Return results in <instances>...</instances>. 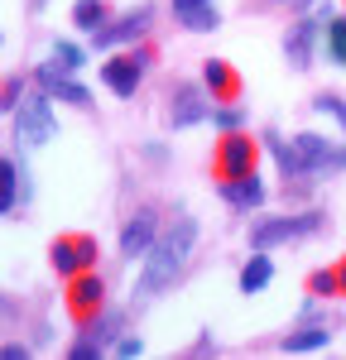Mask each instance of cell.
I'll use <instances>...</instances> for the list:
<instances>
[{
    "mask_svg": "<svg viewBox=\"0 0 346 360\" xmlns=\"http://www.w3.org/2000/svg\"><path fill=\"white\" fill-rule=\"evenodd\" d=\"M193 250H198V217L178 212V217H173L169 226H159L154 245L144 250L140 278H135V298H154V293H164L173 278L188 269Z\"/></svg>",
    "mask_w": 346,
    "mask_h": 360,
    "instance_id": "1",
    "label": "cell"
},
{
    "mask_svg": "<svg viewBox=\"0 0 346 360\" xmlns=\"http://www.w3.org/2000/svg\"><path fill=\"white\" fill-rule=\"evenodd\" d=\"M154 58H159V53H154V44H130V49H115L111 63H101V86H106V91H115V96H135Z\"/></svg>",
    "mask_w": 346,
    "mask_h": 360,
    "instance_id": "2",
    "label": "cell"
},
{
    "mask_svg": "<svg viewBox=\"0 0 346 360\" xmlns=\"http://www.w3.org/2000/svg\"><path fill=\"white\" fill-rule=\"evenodd\" d=\"M260 168V139H250V130H226L212 149V173L217 183H231V178H250Z\"/></svg>",
    "mask_w": 346,
    "mask_h": 360,
    "instance_id": "3",
    "label": "cell"
},
{
    "mask_svg": "<svg viewBox=\"0 0 346 360\" xmlns=\"http://www.w3.org/2000/svg\"><path fill=\"white\" fill-rule=\"evenodd\" d=\"M58 135V115H53V96L39 86V91H25V101L15 106V139L39 149Z\"/></svg>",
    "mask_w": 346,
    "mask_h": 360,
    "instance_id": "4",
    "label": "cell"
},
{
    "mask_svg": "<svg viewBox=\"0 0 346 360\" xmlns=\"http://www.w3.org/2000/svg\"><path fill=\"white\" fill-rule=\"evenodd\" d=\"M322 231V217L317 212H293V217H260L250 226V250H274L288 245V240H308Z\"/></svg>",
    "mask_w": 346,
    "mask_h": 360,
    "instance_id": "5",
    "label": "cell"
},
{
    "mask_svg": "<svg viewBox=\"0 0 346 360\" xmlns=\"http://www.w3.org/2000/svg\"><path fill=\"white\" fill-rule=\"evenodd\" d=\"M96 236H86V231H63L53 236V245H49V264L58 269V278L68 283L72 274H86V269H96Z\"/></svg>",
    "mask_w": 346,
    "mask_h": 360,
    "instance_id": "6",
    "label": "cell"
},
{
    "mask_svg": "<svg viewBox=\"0 0 346 360\" xmlns=\"http://www.w3.org/2000/svg\"><path fill=\"white\" fill-rule=\"evenodd\" d=\"M63 303H68V317H72L77 327H91V322L106 312V283H101V274H96V269L72 274V278H68Z\"/></svg>",
    "mask_w": 346,
    "mask_h": 360,
    "instance_id": "7",
    "label": "cell"
},
{
    "mask_svg": "<svg viewBox=\"0 0 346 360\" xmlns=\"http://www.w3.org/2000/svg\"><path fill=\"white\" fill-rule=\"evenodd\" d=\"M149 20H154V5H140V10H125V15H111L106 25L91 34V49L106 53V49H130L149 34Z\"/></svg>",
    "mask_w": 346,
    "mask_h": 360,
    "instance_id": "8",
    "label": "cell"
},
{
    "mask_svg": "<svg viewBox=\"0 0 346 360\" xmlns=\"http://www.w3.org/2000/svg\"><path fill=\"white\" fill-rule=\"evenodd\" d=\"M212 96H207V86L202 82H173L169 86V125L173 130H188V125H202V120H212Z\"/></svg>",
    "mask_w": 346,
    "mask_h": 360,
    "instance_id": "9",
    "label": "cell"
},
{
    "mask_svg": "<svg viewBox=\"0 0 346 360\" xmlns=\"http://www.w3.org/2000/svg\"><path fill=\"white\" fill-rule=\"evenodd\" d=\"M322 15H298L293 20V29L284 34V58L293 72H308L313 68V53H317V39H322Z\"/></svg>",
    "mask_w": 346,
    "mask_h": 360,
    "instance_id": "10",
    "label": "cell"
},
{
    "mask_svg": "<svg viewBox=\"0 0 346 360\" xmlns=\"http://www.w3.org/2000/svg\"><path fill=\"white\" fill-rule=\"evenodd\" d=\"M154 236H159V212H154V207L130 212V221L120 226V255H125V259L140 255V259H144V250L154 245Z\"/></svg>",
    "mask_w": 346,
    "mask_h": 360,
    "instance_id": "11",
    "label": "cell"
},
{
    "mask_svg": "<svg viewBox=\"0 0 346 360\" xmlns=\"http://www.w3.org/2000/svg\"><path fill=\"white\" fill-rule=\"evenodd\" d=\"M202 86H207V96H212L217 106H226V101H241V91H245L241 72L231 68L226 58H207V63H202Z\"/></svg>",
    "mask_w": 346,
    "mask_h": 360,
    "instance_id": "12",
    "label": "cell"
},
{
    "mask_svg": "<svg viewBox=\"0 0 346 360\" xmlns=\"http://www.w3.org/2000/svg\"><path fill=\"white\" fill-rule=\"evenodd\" d=\"M34 82L44 86L53 101H68V106H91V91L82 82H72V72H63L58 63H44L39 72H34Z\"/></svg>",
    "mask_w": 346,
    "mask_h": 360,
    "instance_id": "13",
    "label": "cell"
},
{
    "mask_svg": "<svg viewBox=\"0 0 346 360\" xmlns=\"http://www.w3.org/2000/svg\"><path fill=\"white\" fill-rule=\"evenodd\" d=\"M217 193H222V202L241 207V212H255V207H264V183H260L255 173H250V178H231V183H217Z\"/></svg>",
    "mask_w": 346,
    "mask_h": 360,
    "instance_id": "14",
    "label": "cell"
},
{
    "mask_svg": "<svg viewBox=\"0 0 346 360\" xmlns=\"http://www.w3.org/2000/svg\"><path fill=\"white\" fill-rule=\"evenodd\" d=\"M293 144H298V154H303L308 173H327V168H332V154H337V144H332L327 135H317V130H303V135H293Z\"/></svg>",
    "mask_w": 346,
    "mask_h": 360,
    "instance_id": "15",
    "label": "cell"
},
{
    "mask_svg": "<svg viewBox=\"0 0 346 360\" xmlns=\"http://www.w3.org/2000/svg\"><path fill=\"white\" fill-rule=\"evenodd\" d=\"M274 283V264H269V250H255L245 264H241V293L250 298V293H264Z\"/></svg>",
    "mask_w": 346,
    "mask_h": 360,
    "instance_id": "16",
    "label": "cell"
},
{
    "mask_svg": "<svg viewBox=\"0 0 346 360\" xmlns=\"http://www.w3.org/2000/svg\"><path fill=\"white\" fill-rule=\"evenodd\" d=\"M264 149L274 154V164H279V173L288 178H308V164H303V154H298V144L293 139H279V135H264Z\"/></svg>",
    "mask_w": 346,
    "mask_h": 360,
    "instance_id": "17",
    "label": "cell"
},
{
    "mask_svg": "<svg viewBox=\"0 0 346 360\" xmlns=\"http://www.w3.org/2000/svg\"><path fill=\"white\" fill-rule=\"evenodd\" d=\"M332 341V332H327V322H303L298 332H288L279 346H284L288 356H308V351H322Z\"/></svg>",
    "mask_w": 346,
    "mask_h": 360,
    "instance_id": "18",
    "label": "cell"
},
{
    "mask_svg": "<svg viewBox=\"0 0 346 360\" xmlns=\"http://www.w3.org/2000/svg\"><path fill=\"white\" fill-rule=\"evenodd\" d=\"M106 20H111V5L106 0H77L72 5V25L82 29V34H96Z\"/></svg>",
    "mask_w": 346,
    "mask_h": 360,
    "instance_id": "19",
    "label": "cell"
},
{
    "mask_svg": "<svg viewBox=\"0 0 346 360\" xmlns=\"http://www.w3.org/2000/svg\"><path fill=\"white\" fill-rule=\"evenodd\" d=\"M20 164L15 159H0V217L5 212H15V202H20Z\"/></svg>",
    "mask_w": 346,
    "mask_h": 360,
    "instance_id": "20",
    "label": "cell"
},
{
    "mask_svg": "<svg viewBox=\"0 0 346 360\" xmlns=\"http://www.w3.org/2000/svg\"><path fill=\"white\" fill-rule=\"evenodd\" d=\"M327 58L337 68H346V15H332L327 20Z\"/></svg>",
    "mask_w": 346,
    "mask_h": 360,
    "instance_id": "21",
    "label": "cell"
},
{
    "mask_svg": "<svg viewBox=\"0 0 346 360\" xmlns=\"http://www.w3.org/2000/svg\"><path fill=\"white\" fill-rule=\"evenodd\" d=\"M308 298H342V288H337V264L332 269H313L308 274Z\"/></svg>",
    "mask_w": 346,
    "mask_h": 360,
    "instance_id": "22",
    "label": "cell"
},
{
    "mask_svg": "<svg viewBox=\"0 0 346 360\" xmlns=\"http://www.w3.org/2000/svg\"><path fill=\"white\" fill-rule=\"evenodd\" d=\"M53 63L63 68V72H77V68L86 63V49L72 44V39H53Z\"/></svg>",
    "mask_w": 346,
    "mask_h": 360,
    "instance_id": "23",
    "label": "cell"
},
{
    "mask_svg": "<svg viewBox=\"0 0 346 360\" xmlns=\"http://www.w3.org/2000/svg\"><path fill=\"white\" fill-rule=\"evenodd\" d=\"M183 29H193V34H207V29L222 25V15H217V5H198V10H188V15H178Z\"/></svg>",
    "mask_w": 346,
    "mask_h": 360,
    "instance_id": "24",
    "label": "cell"
},
{
    "mask_svg": "<svg viewBox=\"0 0 346 360\" xmlns=\"http://www.w3.org/2000/svg\"><path fill=\"white\" fill-rule=\"evenodd\" d=\"M212 125L226 135V130H245V111L236 106V101H226V106H212Z\"/></svg>",
    "mask_w": 346,
    "mask_h": 360,
    "instance_id": "25",
    "label": "cell"
},
{
    "mask_svg": "<svg viewBox=\"0 0 346 360\" xmlns=\"http://www.w3.org/2000/svg\"><path fill=\"white\" fill-rule=\"evenodd\" d=\"M313 111L317 115H332V120L346 130V101L337 96V91H317V96H313Z\"/></svg>",
    "mask_w": 346,
    "mask_h": 360,
    "instance_id": "26",
    "label": "cell"
},
{
    "mask_svg": "<svg viewBox=\"0 0 346 360\" xmlns=\"http://www.w3.org/2000/svg\"><path fill=\"white\" fill-rule=\"evenodd\" d=\"M20 101H25V77L15 72V77H5V82H0V115H5V111H15Z\"/></svg>",
    "mask_w": 346,
    "mask_h": 360,
    "instance_id": "27",
    "label": "cell"
},
{
    "mask_svg": "<svg viewBox=\"0 0 346 360\" xmlns=\"http://www.w3.org/2000/svg\"><path fill=\"white\" fill-rule=\"evenodd\" d=\"M101 351H106V341L91 332V336H82V341H72V351H68V356H72V360H96Z\"/></svg>",
    "mask_w": 346,
    "mask_h": 360,
    "instance_id": "28",
    "label": "cell"
},
{
    "mask_svg": "<svg viewBox=\"0 0 346 360\" xmlns=\"http://www.w3.org/2000/svg\"><path fill=\"white\" fill-rule=\"evenodd\" d=\"M111 351H115V356H140V351H144V341H140V336H115V341H111Z\"/></svg>",
    "mask_w": 346,
    "mask_h": 360,
    "instance_id": "29",
    "label": "cell"
},
{
    "mask_svg": "<svg viewBox=\"0 0 346 360\" xmlns=\"http://www.w3.org/2000/svg\"><path fill=\"white\" fill-rule=\"evenodd\" d=\"M25 356H29L25 341H5V346H0V360H25Z\"/></svg>",
    "mask_w": 346,
    "mask_h": 360,
    "instance_id": "30",
    "label": "cell"
},
{
    "mask_svg": "<svg viewBox=\"0 0 346 360\" xmlns=\"http://www.w3.org/2000/svg\"><path fill=\"white\" fill-rule=\"evenodd\" d=\"M198 5H212V0H173V20L188 15V10H198Z\"/></svg>",
    "mask_w": 346,
    "mask_h": 360,
    "instance_id": "31",
    "label": "cell"
},
{
    "mask_svg": "<svg viewBox=\"0 0 346 360\" xmlns=\"http://www.w3.org/2000/svg\"><path fill=\"white\" fill-rule=\"evenodd\" d=\"M337 168H346V144H337V154H332V168H327V173H337Z\"/></svg>",
    "mask_w": 346,
    "mask_h": 360,
    "instance_id": "32",
    "label": "cell"
},
{
    "mask_svg": "<svg viewBox=\"0 0 346 360\" xmlns=\"http://www.w3.org/2000/svg\"><path fill=\"white\" fill-rule=\"evenodd\" d=\"M337 288H342V298H346V255L337 259Z\"/></svg>",
    "mask_w": 346,
    "mask_h": 360,
    "instance_id": "33",
    "label": "cell"
},
{
    "mask_svg": "<svg viewBox=\"0 0 346 360\" xmlns=\"http://www.w3.org/2000/svg\"><path fill=\"white\" fill-rule=\"evenodd\" d=\"M269 5H288V10H298V5H308V0H269Z\"/></svg>",
    "mask_w": 346,
    "mask_h": 360,
    "instance_id": "34",
    "label": "cell"
},
{
    "mask_svg": "<svg viewBox=\"0 0 346 360\" xmlns=\"http://www.w3.org/2000/svg\"><path fill=\"white\" fill-rule=\"evenodd\" d=\"M34 5H44V0H34Z\"/></svg>",
    "mask_w": 346,
    "mask_h": 360,
    "instance_id": "35",
    "label": "cell"
},
{
    "mask_svg": "<svg viewBox=\"0 0 346 360\" xmlns=\"http://www.w3.org/2000/svg\"><path fill=\"white\" fill-rule=\"evenodd\" d=\"M308 5H317V0H308Z\"/></svg>",
    "mask_w": 346,
    "mask_h": 360,
    "instance_id": "36",
    "label": "cell"
}]
</instances>
